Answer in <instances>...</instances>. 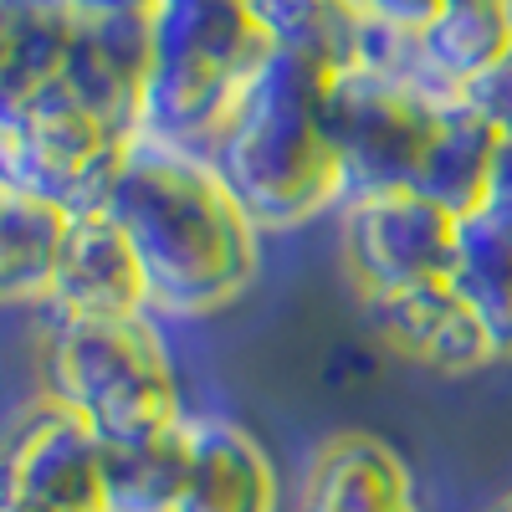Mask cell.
I'll use <instances>...</instances> for the list:
<instances>
[{
    "label": "cell",
    "mask_w": 512,
    "mask_h": 512,
    "mask_svg": "<svg viewBox=\"0 0 512 512\" xmlns=\"http://www.w3.org/2000/svg\"><path fill=\"white\" fill-rule=\"evenodd\" d=\"M98 210L134 246L154 318H210L262 277V226L200 149L139 134Z\"/></svg>",
    "instance_id": "cell-1"
},
{
    "label": "cell",
    "mask_w": 512,
    "mask_h": 512,
    "mask_svg": "<svg viewBox=\"0 0 512 512\" xmlns=\"http://www.w3.org/2000/svg\"><path fill=\"white\" fill-rule=\"evenodd\" d=\"M333 72L272 52L246 98L226 118L205 159L221 169L262 231H292L333 216L349 200V175L328 118Z\"/></svg>",
    "instance_id": "cell-2"
},
{
    "label": "cell",
    "mask_w": 512,
    "mask_h": 512,
    "mask_svg": "<svg viewBox=\"0 0 512 512\" xmlns=\"http://www.w3.org/2000/svg\"><path fill=\"white\" fill-rule=\"evenodd\" d=\"M267 57L246 0H164L154 11L144 134L205 154Z\"/></svg>",
    "instance_id": "cell-3"
},
{
    "label": "cell",
    "mask_w": 512,
    "mask_h": 512,
    "mask_svg": "<svg viewBox=\"0 0 512 512\" xmlns=\"http://www.w3.org/2000/svg\"><path fill=\"white\" fill-rule=\"evenodd\" d=\"M41 374H47V400L82 415L103 436V446L154 436L190 415L175 354L154 313L52 318L47 344H41Z\"/></svg>",
    "instance_id": "cell-4"
},
{
    "label": "cell",
    "mask_w": 512,
    "mask_h": 512,
    "mask_svg": "<svg viewBox=\"0 0 512 512\" xmlns=\"http://www.w3.org/2000/svg\"><path fill=\"white\" fill-rule=\"evenodd\" d=\"M134 139L72 98L62 77L31 93H0V185L52 200L67 216L103 205Z\"/></svg>",
    "instance_id": "cell-5"
},
{
    "label": "cell",
    "mask_w": 512,
    "mask_h": 512,
    "mask_svg": "<svg viewBox=\"0 0 512 512\" xmlns=\"http://www.w3.org/2000/svg\"><path fill=\"white\" fill-rule=\"evenodd\" d=\"M441 93H431L405 67H359L333 77L328 118L333 144L344 159L349 195L369 190H415L420 169L431 159V144L446 118Z\"/></svg>",
    "instance_id": "cell-6"
},
{
    "label": "cell",
    "mask_w": 512,
    "mask_h": 512,
    "mask_svg": "<svg viewBox=\"0 0 512 512\" xmlns=\"http://www.w3.org/2000/svg\"><path fill=\"white\" fill-rule=\"evenodd\" d=\"M456 216L420 190H369L338 205V262L364 303L379 292L446 282L456 262Z\"/></svg>",
    "instance_id": "cell-7"
},
{
    "label": "cell",
    "mask_w": 512,
    "mask_h": 512,
    "mask_svg": "<svg viewBox=\"0 0 512 512\" xmlns=\"http://www.w3.org/2000/svg\"><path fill=\"white\" fill-rule=\"evenodd\" d=\"M0 487L41 512H108V446L82 415L41 395L0 451Z\"/></svg>",
    "instance_id": "cell-8"
},
{
    "label": "cell",
    "mask_w": 512,
    "mask_h": 512,
    "mask_svg": "<svg viewBox=\"0 0 512 512\" xmlns=\"http://www.w3.org/2000/svg\"><path fill=\"white\" fill-rule=\"evenodd\" d=\"M369 323L384 349L425 374L466 379V374L497 364V349H492L482 318L451 287V277L369 297Z\"/></svg>",
    "instance_id": "cell-9"
},
{
    "label": "cell",
    "mask_w": 512,
    "mask_h": 512,
    "mask_svg": "<svg viewBox=\"0 0 512 512\" xmlns=\"http://www.w3.org/2000/svg\"><path fill=\"white\" fill-rule=\"evenodd\" d=\"M292 512H425V507L400 446H390L374 431H333L308 451Z\"/></svg>",
    "instance_id": "cell-10"
},
{
    "label": "cell",
    "mask_w": 512,
    "mask_h": 512,
    "mask_svg": "<svg viewBox=\"0 0 512 512\" xmlns=\"http://www.w3.org/2000/svg\"><path fill=\"white\" fill-rule=\"evenodd\" d=\"M47 308H52V318H139V313H149L144 267L108 210H82V216L67 221Z\"/></svg>",
    "instance_id": "cell-11"
},
{
    "label": "cell",
    "mask_w": 512,
    "mask_h": 512,
    "mask_svg": "<svg viewBox=\"0 0 512 512\" xmlns=\"http://www.w3.org/2000/svg\"><path fill=\"white\" fill-rule=\"evenodd\" d=\"M154 16H77L72 47L62 62V88L82 98L108 123L144 134V88H149Z\"/></svg>",
    "instance_id": "cell-12"
},
{
    "label": "cell",
    "mask_w": 512,
    "mask_h": 512,
    "mask_svg": "<svg viewBox=\"0 0 512 512\" xmlns=\"http://www.w3.org/2000/svg\"><path fill=\"white\" fill-rule=\"evenodd\" d=\"M175 512H282V472L231 415H190V472Z\"/></svg>",
    "instance_id": "cell-13"
},
{
    "label": "cell",
    "mask_w": 512,
    "mask_h": 512,
    "mask_svg": "<svg viewBox=\"0 0 512 512\" xmlns=\"http://www.w3.org/2000/svg\"><path fill=\"white\" fill-rule=\"evenodd\" d=\"M267 47L303 57L333 77L359 67H400V36L369 26L344 0H246Z\"/></svg>",
    "instance_id": "cell-14"
},
{
    "label": "cell",
    "mask_w": 512,
    "mask_h": 512,
    "mask_svg": "<svg viewBox=\"0 0 512 512\" xmlns=\"http://www.w3.org/2000/svg\"><path fill=\"white\" fill-rule=\"evenodd\" d=\"M512 47V6H466L441 0V11L400 41V67L431 93L456 98Z\"/></svg>",
    "instance_id": "cell-15"
},
{
    "label": "cell",
    "mask_w": 512,
    "mask_h": 512,
    "mask_svg": "<svg viewBox=\"0 0 512 512\" xmlns=\"http://www.w3.org/2000/svg\"><path fill=\"white\" fill-rule=\"evenodd\" d=\"M451 287L482 318L497 364L512 359V205L487 200L456 226V262Z\"/></svg>",
    "instance_id": "cell-16"
},
{
    "label": "cell",
    "mask_w": 512,
    "mask_h": 512,
    "mask_svg": "<svg viewBox=\"0 0 512 512\" xmlns=\"http://www.w3.org/2000/svg\"><path fill=\"white\" fill-rule=\"evenodd\" d=\"M67 221L62 205L0 185V308H47Z\"/></svg>",
    "instance_id": "cell-17"
},
{
    "label": "cell",
    "mask_w": 512,
    "mask_h": 512,
    "mask_svg": "<svg viewBox=\"0 0 512 512\" xmlns=\"http://www.w3.org/2000/svg\"><path fill=\"white\" fill-rule=\"evenodd\" d=\"M492 159H497V134L456 98L446 103L441 134L431 144V159L420 169V195L446 205L451 216H472L477 205L492 200Z\"/></svg>",
    "instance_id": "cell-18"
},
{
    "label": "cell",
    "mask_w": 512,
    "mask_h": 512,
    "mask_svg": "<svg viewBox=\"0 0 512 512\" xmlns=\"http://www.w3.org/2000/svg\"><path fill=\"white\" fill-rule=\"evenodd\" d=\"M190 472V415L154 436L108 446V512H175Z\"/></svg>",
    "instance_id": "cell-19"
},
{
    "label": "cell",
    "mask_w": 512,
    "mask_h": 512,
    "mask_svg": "<svg viewBox=\"0 0 512 512\" xmlns=\"http://www.w3.org/2000/svg\"><path fill=\"white\" fill-rule=\"evenodd\" d=\"M77 16L62 0H0V93H31L62 77Z\"/></svg>",
    "instance_id": "cell-20"
},
{
    "label": "cell",
    "mask_w": 512,
    "mask_h": 512,
    "mask_svg": "<svg viewBox=\"0 0 512 512\" xmlns=\"http://www.w3.org/2000/svg\"><path fill=\"white\" fill-rule=\"evenodd\" d=\"M461 108H472L497 139H512V47L477 77V82H466V88L456 93Z\"/></svg>",
    "instance_id": "cell-21"
},
{
    "label": "cell",
    "mask_w": 512,
    "mask_h": 512,
    "mask_svg": "<svg viewBox=\"0 0 512 512\" xmlns=\"http://www.w3.org/2000/svg\"><path fill=\"white\" fill-rule=\"evenodd\" d=\"M344 6H354L369 26L390 31V36H415L425 21H431L441 11V0H344Z\"/></svg>",
    "instance_id": "cell-22"
},
{
    "label": "cell",
    "mask_w": 512,
    "mask_h": 512,
    "mask_svg": "<svg viewBox=\"0 0 512 512\" xmlns=\"http://www.w3.org/2000/svg\"><path fill=\"white\" fill-rule=\"evenodd\" d=\"M62 6L72 11V16H88V21H98V16H154L164 0H62Z\"/></svg>",
    "instance_id": "cell-23"
},
{
    "label": "cell",
    "mask_w": 512,
    "mask_h": 512,
    "mask_svg": "<svg viewBox=\"0 0 512 512\" xmlns=\"http://www.w3.org/2000/svg\"><path fill=\"white\" fill-rule=\"evenodd\" d=\"M492 200L512 205V139H497V159H492Z\"/></svg>",
    "instance_id": "cell-24"
},
{
    "label": "cell",
    "mask_w": 512,
    "mask_h": 512,
    "mask_svg": "<svg viewBox=\"0 0 512 512\" xmlns=\"http://www.w3.org/2000/svg\"><path fill=\"white\" fill-rule=\"evenodd\" d=\"M0 512H41V507H31V502H21L16 492H6V487H0Z\"/></svg>",
    "instance_id": "cell-25"
},
{
    "label": "cell",
    "mask_w": 512,
    "mask_h": 512,
    "mask_svg": "<svg viewBox=\"0 0 512 512\" xmlns=\"http://www.w3.org/2000/svg\"><path fill=\"white\" fill-rule=\"evenodd\" d=\"M466 6H512V0H466Z\"/></svg>",
    "instance_id": "cell-26"
},
{
    "label": "cell",
    "mask_w": 512,
    "mask_h": 512,
    "mask_svg": "<svg viewBox=\"0 0 512 512\" xmlns=\"http://www.w3.org/2000/svg\"><path fill=\"white\" fill-rule=\"evenodd\" d=\"M492 512H512V492H507V497H497V507H492Z\"/></svg>",
    "instance_id": "cell-27"
}]
</instances>
